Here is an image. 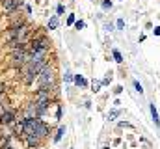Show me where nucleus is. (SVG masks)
<instances>
[{
    "label": "nucleus",
    "mask_w": 160,
    "mask_h": 149,
    "mask_svg": "<svg viewBox=\"0 0 160 149\" xmlns=\"http://www.w3.org/2000/svg\"><path fill=\"white\" fill-rule=\"evenodd\" d=\"M0 123L2 125H13L15 123V112L6 103H0Z\"/></svg>",
    "instance_id": "nucleus-2"
},
{
    "label": "nucleus",
    "mask_w": 160,
    "mask_h": 149,
    "mask_svg": "<svg viewBox=\"0 0 160 149\" xmlns=\"http://www.w3.org/2000/svg\"><path fill=\"white\" fill-rule=\"evenodd\" d=\"M67 23H69V24H74V23H77V21H74V15H69V19H67Z\"/></svg>",
    "instance_id": "nucleus-15"
},
{
    "label": "nucleus",
    "mask_w": 160,
    "mask_h": 149,
    "mask_svg": "<svg viewBox=\"0 0 160 149\" xmlns=\"http://www.w3.org/2000/svg\"><path fill=\"white\" fill-rule=\"evenodd\" d=\"M54 80H56V74H54V69L50 65H47L37 74V84H39V88H43V90L50 91V88H54Z\"/></svg>",
    "instance_id": "nucleus-1"
},
{
    "label": "nucleus",
    "mask_w": 160,
    "mask_h": 149,
    "mask_svg": "<svg viewBox=\"0 0 160 149\" xmlns=\"http://www.w3.org/2000/svg\"><path fill=\"white\" fill-rule=\"evenodd\" d=\"M101 6H102V9H110L112 8V0H102Z\"/></svg>",
    "instance_id": "nucleus-10"
},
{
    "label": "nucleus",
    "mask_w": 160,
    "mask_h": 149,
    "mask_svg": "<svg viewBox=\"0 0 160 149\" xmlns=\"http://www.w3.org/2000/svg\"><path fill=\"white\" fill-rule=\"evenodd\" d=\"M134 88H136L138 93H142V91H143V88H142V84H140V82H134Z\"/></svg>",
    "instance_id": "nucleus-12"
},
{
    "label": "nucleus",
    "mask_w": 160,
    "mask_h": 149,
    "mask_svg": "<svg viewBox=\"0 0 160 149\" xmlns=\"http://www.w3.org/2000/svg\"><path fill=\"white\" fill-rule=\"evenodd\" d=\"M153 32H155V36H160V26H156V28L153 30Z\"/></svg>",
    "instance_id": "nucleus-17"
},
{
    "label": "nucleus",
    "mask_w": 160,
    "mask_h": 149,
    "mask_svg": "<svg viewBox=\"0 0 160 149\" xmlns=\"http://www.w3.org/2000/svg\"><path fill=\"white\" fill-rule=\"evenodd\" d=\"M56 11H58V15H63V13H65V8H63V6L60 4V6L56 8Z\"/></svg>",
    "instance_id": "nucleus-13"
},
{
    "label": "nucleus",
    "mask_w": 160,
    "mask_h": 149,
    "mask_svg": "<svg viewBox=\"0 0 160 149\" xmlns=\"http://www.w3.org/2000/svg\"><path fill=\"white\" fill-rule=\"evenodd\" d=\"M36 136L39 138V140H41V138H47V136H49V127H47L43 121H41L39 118L36 119Z\"/></svg>",
    "instance_id": "nucleus-3"
},
{
    "label": "nucleus",
    "mask_w": 160,
    "mask_h": 149,
    "mask_svg": "<svg viewBox=\"0 0 160 149\" xmlns=\"http://www.w3.org/2000/svg\"><path fill=\"white\" fill-rule=\"evenodd\" d=\"M74 26L80 30V28H84V23H82V21H77V23H74Z\"/></svg>",
    "instance_id": "nucleus-16"
},
{
    "label": "nucleus",
    "mask_w": 160,
    "mask_h": 149,
    "mask_svg": "<svg viewBox=\"0 0 160 149\" xmlns=\"http://www.w3.org/2000/svg\"><path fill=\"white\" fill-rule=\"evenodd\" d=\"M4 93V86H2V84H0V95H2Z\"/></svg>",
    "instance_id": "nucleus-18"
},
{
    "label": "nucleus",
    "mask_w": 160,
    "mask_h": 149,
    "mask_svg": "<svg viewBox=\"0 0 160 149\" xmlns=\"http://www.w3.org/2000/svg\"><path fill=\"white\" fill-rule=\"evenodd\" d=\"M102 149H108V147H102Z\"/></svg>",
    "instance_id": "nucleus-21"
},
{
    "label": "nucleus",
    "mask_w": 160,
    "mask_h": 149,
    "mask_svg": "<svg viewBox=\"0 0 160 149\" xmlns=\"http://www.w3.org/2000/svg\"><path fill=\"white\" fill-rule=\"evenodd\" d=\"M63 134H65V127H60V129H58V134L54 136V142H60Z\"/></svg>",
    "instance_id": "nucleus-7"
},
{
    "label": "nucleus",
    "mask_w": 160,
    "mask_h": 149,
    "mask_svg": "<svg viewBox=\"0 0 160 149\" xmlns=\"http://www.w3.org/2000/svg\"><path fill=\"white\" fill-rule=\"evenodd\" d=\"M112 54H114V58H115L117 63H121V62H123V56H121V52H119V50H115V49H114V50H112Z\"/></svg>",
    "instance_id": "nucleus-8"
},
{
    "label": "nucleus",
    "mask_w": 160,
    "mask_h": 149,
    "mask_svg": "<svg viewBox=\"0 0 160 149\" xmlns=\"http://www.w3.org/2000/svg\"><path fill=\"white\" fill-rule=\"evenodd\" d=\"M20 4H23L20 0H2V6H4V9H6V11H9V13H13L15 9L20 6Z\"/></svg>",
    "instance_id": "nucleus-4"
},
{
    "label": "nucleus",
    "mask_w": 160,
    "mask_h": 149,
    "mask_svg": "<svg viewBox=\"0 0 160 149\" xmlns=\"http://www.w3.org/2000/svg\"><path fill=\"white\" fill-rule=\"evenodd\" d=\"M24 140H26V144H28L30 147H36V145H39V138H37V136H26Z\"/></svg>",
    "instance_id": "nucleus-5"
},
{
    "label": "nucleus",
    "mask_w": 160,
    "mask_h": 149,
    "mask_svg": "<svg viewBox=\"0 0 160 149\" xmlns=\"http://www.w3.org/2000/svg\"><path fill=\"white\" fill-rule=\"evenodd\" d=\"M0 149H13L11 145H6V147H0Z\"/></svg>",
    "instance_id": "nucleus-19"
},
{
    "label": "nucleus",
    "mask_w": 160,
    "mask_h": 149,
    "mask_svg": "<svg viewBox=\"0 0 160 149\" xmlns=\"http://www.w3.org/2000/svg\"><path fill=\"white\" fill-rule=\"evenodd\" d=\"M56 26H58V17H52V19H50V23H49V28H50V30H54Z\"/></svg>",
    "instance_id": "nucleus-9"
},
{
    "label": "nucleus",
    "mask_w": 160,
    "mask_h": 149,
    "mask_svg": "<svg viewBox=\"0 0 160 149\" xmlns=\"http://www.w3.org/2000/svg\"><path fill=\"white\" fill-rule=\"evenodd\" d=\"M117 28H119V30H123V28H125V21H123V19L117 21Z\"/></svg>",
    "instance_id": "nucleus-14"
},
{
    "label": "nucleus",
    "mask_w": 160,
    "mask_h": 149,
    "mask_svg": "<svg viewBox=\"0 0 160 149\" xmlns=\"http://www.w3.org/2000/svg\"><path fill=\"white\" fill-rule=\"evenodd\" d=\"M74 82H77L78 86H86V80H84L82 77H74Z\"/></svg>",
    "instance_id": "nucleus-11"
},
{
    "label": "nucleus",
    "mask_w": 160,
    "mask_h": 149,
    "mask_svg": "<svg viewBox=\"0 0 160 149\" xmlns=\"http://www.w3.org/2000/svg\"><path fill=\"white\" fill-rule=\"evenodd\" d=\"M151 116H153L155 125L158 127V125H160V119H158V112H156V108H155V104H151Z\"/></svg>",
    "instance_id": "nucleus-6"
},
{
    "label": "nucleus",
    "mask_w": 160,
    "mask_h": 149,
    "mask_svg": "<svg viewBox=\"0 0 160 149\" xmlns=\"http://www.w3.org/2000/svg\"><path fill=\"white\" fill-rule=\"evenodd\" d=\"M0 140H2V134H0Z\"/></svg>",
    "instance_id": "nucleus-20"
}]
</instances>
